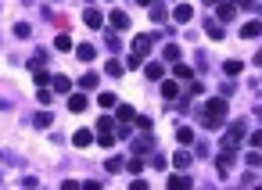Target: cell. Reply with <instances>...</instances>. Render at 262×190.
Wrapping results in <instances>:
<instances>
[{
    "label": "cell",
    "instance_id": "obj_1",
    "mask_svg": "<svg viewBox=\"0 0 262 190\" xmlns=\"http://www.w3.org/2000/svg\"><path fill=\"white\" fill-rule=\"evenodd\" d=\"M223 119H227V97H212L209 104H205V115H201V122L209 126V129H219Z\"/></svg>",
    "mask_w": 262,
    "mask_h": 190
},
{
    "label": "cell",
    "instance_id": "obj_2",
    "mask_svg": "<svg viewBox=\"0 0 262 190\" xmlns=\"http://www.w3.org/2000/svg\"><path fill=\"white\" fill-rule=\"evenodd\" d=\"M115 140H119V133H115V122L104 115V119L97 122V143H101V147H115Z\"/></svg>",
    "mask_w": 262,
    "mask_h": 190
},
{
    "label": "cell",
    "instance_id": "obj_3",
    "mask_svg": "<svg viewBox=\"0 0 262 190\" xmlns=\"http://www.w3.org/2000/svg\"><path fill=\"white\" fill-rule=\"evenodd\" d=\"M245 129H248V122H233L230 129H227V137H223V147L233 151V147L241 143V137H245Z\"/></svg>",
    "mask_w": 262,
    "mask_h": 190
},
{
    "label": "cell",
    "instance_id": "obj_4",
    "mask_svg": "<svg viewBox=\"0 0 262 190\" xmlns=\"http://www.w3.org/2000/svg\"><path fill=\"white\" fill-rule=\"evenodd\" d=\"M86 108H90L86 94H68V111H72V115H83Z\"/></svg>",
    "mask_w": 262,
    "mask_h": 190
},
{
    "label": "cell",
    "instance_id": "obj_5",
    "mask_svg": "<svg viewBox=\"0 0 262 190\" xmlns=\"http://www.w3.org/2000/svg\"><path fill=\"white\" fill-rule=\"evenodd\" d=\"M108 22H112L115 32H126V29H130V15H126V11H112V15H108Z\"/></svg>",
    "mask_w": 262,
    "mask_h": 190
},
{
    "label": "cell",
    "instance_id": "obj_6",
    "mask_svg": "<svg viewBox=\"0 0 262 190\" xmlns=\"http://www.w3.org/2000/svg\"><path fill=\"white\" fill-rule=\"evenodd\" d=\"M83 22H86V29H101L104 18H101V11H97V7H86V11H83Z\"/></svg>",
    "mask_w": 262,
    "mask_h": 190
},
{
    "label": "cell",
    "instance_id": "obj_7",
    "mask_svg": "<svg viewBox=\"0 0 262 190\" xmlns=\"http://www.w3.org/2000/svg\"><path fill=\"white\" fill-rule=\"evenodd\" d=\"M233 18H237V4H233V0H223L219 4V22H233Z\"/></svg>",
    "mask_w": 262,
    "mask_h": 190
},
{
    "label": "cell",
    "instance_id": "obj_8",
    "mask_svg": "<svg viewBox=\"0 0 262 190\" xmlns=\"http://www.w3.org/2000/svg\"><path fill=\"white\" fill-rule=\"evenodd\" d=\"M151 43H155V36H137V40H133V54H140V58H144V54L151 50Z\"/></svg>",
    "mask_w": 262,
    "mask_h": 190
},
{
    "label": "cell",
    "instance_id": "obj_9",
    "mask_svg": "<svg viewBox=\"0 0 262 190\" xmlns=\"http://www.w3.org/2000/svg\"><path fill=\"white\" fill-rule=\"evenodd\" d=\"M72 143H76V147H90V143H94V133L90 129H76L72 133Z\"/></svg>",
    "mask_w": 262,
    "mask_h": 190
},
{
    "label": "cell",
    "instance_id": "obj_10",
    "mask_svg": "<svg viewBox=\"0 0 262 190\" xmlns=\"http://www.w3.org/2000/svg\"><path fill=\"white\" fill-rule=\"evenodd\" d=\"M241 36H245V40H255V36H262V22H245V25H241Z\"/></svg>",
    "mask_w": 262,
    "mask_h": 190
},
{
    "label": "cell",
    "instance_id": "obj_11",
    "mask_svg": "<svg viewBox=\"0 0 262 190\" xmlns=\"http://www.w3.org/2000/svg\"><path fill=\"white\" fill-rule=\"evenodd\" d=\"M151 147H155V140H151V137H137V140H133V155H147Z\"/></svg>",
    "mask_w": 262,
    "mask_h": 190
},
{
    "label": "cell",
    "instance_id": "obj_12",
    "mask_svg": "<svg viewBox=\"0 0 262 190\" xmlns=\"http://www.w3.org/2000/svg\"><path fill=\"white\" fill-rule=\"evenodd\" d=\"M173 18H176V22H191V18H194V7H191V4H176Z\"/></svg>",
    "mask_w": 262,
    "mask_h": 190
},
{
    "label": "cell",
    "instance_id": "obj_13",
    "mask_svg": "<svg viewBox=\"0 0 262 190\" xmlns=\"http://www.w3.org/2000/svg\"><path fill=\"white\" fill-rule=\"evenodd\" d=\"M50 83H54L58 94H72V79L68 76H50Z\"/></svg>",
    "mask_w": 262,
    "mask_h": 190
},
{
    "label": "cell",
    "instance_id": "obj_14",
    "mask_svg": "<svg viewBox=\"0 0 262 190\" xmlns=\"http://www.w3.org/2000/svg\"><path fill=\"white\" fill-rule=\"evenodd\" d=\"M76 58H79V61H83V65H90V61H94V58H97V50H94V47H90V43H83V47H76Z\"/></svg>",
    "mask_w": 262,
    "mask_h": 190
},
{
    "label": "cell",
    "instance_id": "obj_15",
    "mask_svg": "<svg viewBox=\"0 0 262 190\" xmlns=\"http://www.w3.org/2000/svg\"><path fill=\"white\" fill-rule=\"evenodd\" d=\"M122 72H126V65H122L119 58H112V61H108V65H104V76H115V79H119Z\"/></svg>",
    "mask_w": 262,
    "mask_h": 190
},
{
    "label": "cell",
    "instance_id": "obj_16",
    "mask_svg": "<svg viewBox=\"0 0 262 190\" xmlns=\"http://www.w3.org/2000/svg\"><path fill=\"white\" fill-rule=\"evenodd\" d=\"M144 76H147V79H162V76H165V68H162L158 61H147V65H144Z\"/></svg>",
    "mask_w": 262,
    "mask_h": 190
},
{
    "label": "cell",
    "instance_id": "obj_17",
    "mask_svg": "<svg viewBox=\"0 0 262 190\" xmlns=\"http://www.w3.org/2000/svg\"><path fill=\"white\" fill-rule=\"evenodd\" d=\"M97 83H101V76H97V72H86V76L79 79V90H97Z\"/></svg>",
    "mask_w": 262,
    "mask_h": 190
},
{
    "label": "cell",
    "instance_id": "obj_18",
    "mask_svg": "<svg viewBox=\"0 0 262 190\" xmlns=\"http://www.w3.org/2000/svg\"><path fill=\"white\" fill-rule=\"evenodd\" d=\"M50 122H54V115H50V111H36V115H33V126H36V129H47Z\"/></svg>",
    "mask_w": 262,
    "mask_h": 190
},
{
    "label": "cell",
    "instance_id": "obj_19",
    "mask_svg": "<svg viewBox=\"0 0 262 190\" xmlns=\"http://www.w3.org/2000/svg\"><path fill=\"white\" fill-rule=\"evenodd\" d=\"M205 32H209L212 40H223V36H227V29H223L219 22H205Z\"/></svg>",
    "mask_w": 262,
    "mask_h": 190
},
{
    "label": "cell",
    "instance_id": "obj_20",
    "mask_svg": "<svg viewBox=\"0 0 262 190\" xmlns=\"http://www.w3.org/2000/svg\"><path fill=\"white\" fill-rule=\"evenodd\" d=\"M215 165H219V176H227V173H230V165H233V151L219 155V161H215Z\"/></svg>",
    "mask_w": 262,
    "mask_h": 190
},
{
    "label": "cell",
    "instance_id": "obj_21",
    "mask_svg": "<svg viewBox=\"0 0 262 190\" xmlns=\"http://www.w3.org/2000/svg\"><path fill=\"white\" fill-rule=\"evenodd\" d=\"M173 165H176V169H191V155H187V151H176V155H173Z\"/></svg>",
    "mask_w": 262,
    "mask_h": 190
},
{
    "label": "cell",
    "instance_id": "obj_22",
    "mask_svg": "<svg viewBox=\"0 0 262 190\" xmlns=\"http://www.w3.org/2000/svg\"><path fill=\"white\" fill-rule=\"evenodd\" d=\"M180 54H183V50H180L176 43H165V50H162V58H165V61H180Z\"/></svg>",
    "mask_w": 262,
    "mask_h": 190
},
{
    "label": "cell",
    "instance_id": "obj_23",
    "mask_svg": "<svg viewBox=\"0 0 262 190\" xmlns=\"http://www.w3.org/2000/svg\"><path fill=\"white\" fill-rule=\"evenodd\" d=\"M176 140H180V143H191V140H194V129H191V126H180V129H176Z\"/></svg>",
    "mask_w": 262,
    "mask_h": 190
},
{
    "label": "cell",
    "instance_id": "obj_24",
    "mask_svg": "<svg viewBox=\"0 0 262 190\" xmlns=\"http://www.w3.org/2000/svg\"><path fill=\"white\" fill-rule=\"evenodd\" d=\"M115 115H119L122 122H133V108L130 104H115Z\"/></svg>",
    "mask_w": 262,
    "mask_h": 190
},
{
    "label": "cell",
    "instance_id": "obj_25",
    "mask_svg": "<svg viewBox=\"0 0 262 190\" xmlns=\"http://www.w3.org/2000/svg\"><path fill=\"white\" fill-rule=\"evenodd\" d=\"M126 169H130V173H144V155H133L126 161Z\"/></svg>",
    "mask_w": 262,
    "mask_h": 190
},
{
    "label": "cell",
    "instance_id": "obj_26",
    "mask_svg": "<svg viewBox=\"0 0 262 190\" xmlns=\"http://www.w3.org/2000/svg\"><path fill=\"white\" fill-rule=\"evenodd\" d=\"M33 83H36V86H47V83H50V76H47L43 68H33Z\"/></svg>",
    "mask_w": 262,
    "mask_h": 190
},
{
    "label": "cell",
    "instance_id": "obj_27",
    "mask_svg": "<svg viewBox=\"0 0 262 190\" xmlns=\"http://www.w3.org/2000/svg\"><path fill=\"white\" fill-rule=\"evenodd\" d=\"M165 183H169V190L173 187H191V176H169Z\"/></svg>",
    "mask_w": 262,
    "mask_h": 190
},
{
    "label": "cell",
    "instance_id": "obj_28",
    "mask_svg": "<svg viewBox=\"0 0 262 190\" xmlns=\"http://www.w3.org/2000/svg\"><path fill=\"white\" fill-rule=\"evenodd\" d=\"M176 94H180V86H176V83H162V97H165V101H173Z\"/></svg>",
    "mask_w": 262,
    "mask_h": 190
},
{
    "label": "cell",
    "instance_id": "obj_29",
    "mask_svg": "<svg viewBox=\"0 0 262 190\" xmlns=\"http://www.w3.org/2000/svg\"><path fill=\"white\" fill-rule=\"evenodd\" d=\"M104 43H108V47H112V50H122V43H119V32H115V29H112V32L104 36Z\"/></svg>",
    "mask_w": 262,
    "mask_h": 190
},
{
    "label": "cell",
    "instance_id": "obj_30",
    "mask_svg": "<svg viewBox=\"0 0 262 190\" xmlns=\"http://www.w3.org/2000/svg\"><path fill=\"white\" fill-rule=\"evenodd\" d=\"M151 18H155V22H165V7H162L158 0H155V4H151Z\"/></svg>",
    "mask_w": 262,
    "mask_h": 190
},
{
    "label": "cell",
    "instance_id": "obj_31",
    "mask_svg": "<svg viewBox=\"0 0 262 190\" xmlns=\"http://www.w3.org/2000/svg\"><path fill=\"white\" fill-rule=\"evenodd\" d=\"M122 165H126V161H122V158H108V161H104V169H108V173H119V169H122Z\"/></svg>",
    "mask_w": 262,
    "mask_h": 190
},
{
    "label": "cell",
    "instance_id": "obj_32",
    "mask_svg": "<svg viewBox=\"0 0 262 190\" xmlns=\"http://www.w3.org/2000/svg\"><path fill=\"white\" fill-rule=\"evenodd\" d=\"M43 65H47V54H33V61H29V68H43Z\"/></svg>",
    "mask_w": 262,
    "mask_h": 190
},
{
    "label": "cell",
    "instance_id": "obj_33",
    "mask_svg": "<svg viewBox=\"0 0 262 190\" xmlns=\"http://www.w3.org/2000/svg\"><path fill=\"white\" fill-rule=\"evenodd\" d=\"M223 68H227V76H241V68H245V65H241V61H227Z\"/></svg>",
    "mask_w": 262,
    "mask_h": 190
},
{
    "label": "cell",
    "instance_id": "obj_34",
    "mask_svg": "<svg viewBox=\"0 0 262 190\" xmlns=\"http://www.w3.org/2000/svg\"><path fill=\"white\" fill-rule=\"evenodd\" d=\"M173 76H176V79H191V76H194V72H191V68H187V65H176V68H173Z\"/></svg>",
    "mask_w": 262,
    "mask_h": 190
},
{
    "label": "cell",
    "instance_id": "obj_35",
    "mask_svg": "<svg viewBox=\"0 0 262 190\" xmlns=\"http://www.w3.org/2000/svg\"><path fill=\"white\" fill-rule=\"evenodd\" d=\"M97 104H101V108H115V94H101V97H97Z\"/></svg>",
    "mask_w": 262,
    "mask_h": 190
},
{
    "label": "cell",
    "instance_id": "obj_36",
    "mask_svg": "<svg viewBox=\"0 0 262 190\" xmlns=\"http://www.w3.org/2000/svg\"><path fill=\"white\" fill-rule=\"evenodd\" d=\"M133 122H137V126H140V129H144V133H147V129H151V119H147V115H133Z\"/></svg>",
    "mask_w": 262,
    "mask_h": 190
},
{
    "label": "cell",
    "instance_id": "obj_37",
    "mask_svg": "<svg viewBox=\"0 0 262 190\" xmlns=\"http://www.w3.org/2000/svg\"><path fill=\"white\" fill-rule=\"evenodd\" d=\"M245 161H248V165H251V169H259V165H262V155H259V151H251V155H248Z\"/></svg>",
    "mask_w": 262,
    "mask_h": 190
},
{
    "label": "cell",
    "instance_id": "obj_38",
    "mask_svg": "<svg viewBox=\"0 0 262 190\" xmlns=\"http://www.w3.org/2000/svg\"><path fill=\"white\" fill-rule=\"evenodd\" d=\"M248 140H251V147H255V151H262V129H255Z\"/></svg>",
    "mask_w": 262,
    "mask_h": 190
},
{
    "label": "cell",
    "instance_id": "obj_39",
    "mask_svg": "<svg viewBox=\"0 0 262 190\" xmlns=\"http://www.w3.org/2000/svg\"><path fill=\"white\" fill-rule=\"evenodd\" d=\"M15 36H18V40H25V36H29V25L18 22V25H15Z\"/></svg>",
    "mask_w": 262,
    "mask_h": 190
},
{
    "label": "cell",
    "instance_id": "obj_40",
    "mask_svg": "<svg viewBox=\"0 0 262 190\" xmlns=\"http://www.w3.org/2000/svg\"><path fill=\"white\" fill-rule=\"evenodd\" d=\"M140 61H144L140 54H130V58H126V65H130V68H140Z\"/></svg>",
    "mask_w": 262,
    "mask_h": 190
},
{
    "label": "cell",
    "instance_id": "obj_41",
    "mask_svg": "<svg viewBox=\"0 0 262 190\" xmlns=\"http://www.w3.org/2000/svg\"><path fill=\"white\" fill-rule=\"evenodd\" d=\"M233 4H237V7H251L255 0H233Z\"/></svg>",
    "mask_w": 262,
    "mask_h": 190
},
{
    "label": "cell",
    "instance_id": "obj_42",
    "mask_svg": "<svg viewBox=\"0 0 262 190\" xmlns=\"http://www.w3.org/2000/svg\"><path fill=\"white\" fill-rule=\"evenodd\" d=\"M137 4H140V7H151V4H155V0H137Z\"/></svg>",
    "mask_w": 262,
    "mask_h": 190
},
{
    "label": "cell",
    "instance_id": "obj_43",
    "mask_svg": "<svg viewBox=\"0 0 262 190\" xmlns=\"http://www.w3.org/2000/svg\"><path fill=\"white\" fill-rule=\"evenodd\" d=\"M259 122H262V108H259Z\"/></svg>",
    "mask_w": 262,
    "mask_h": 190
},
{
    "label": "cell",
    "instance_id": "obj_44",
    "mask_svg": "<svg viewBox=\"0 0 262 190\" xmlns=\"http://www.w3.org/2000/svg\"><path fill=\"white\" fill-rule=\"evenodd\" d=\"M205 4H215V0H205Z\"/></svg>",
    "mask_w": 262,
    "mask_h": 190
}]
</instances>
